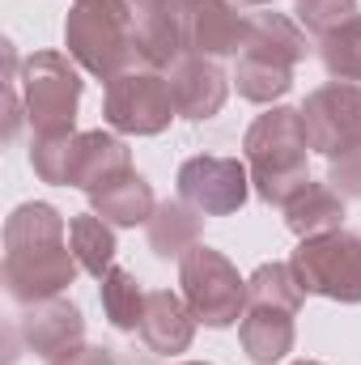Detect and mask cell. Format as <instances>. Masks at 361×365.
Masks as SVG:
<instances>
[{
    "instance_id": "cell-12",
    "label": "cell",
    "mask_w": 361,
    "mask_h": 365,
    "mask_svg": "<svg viewBox=\"0 0 361 365\" xmlns=\"http://www.w3.org/2000/svg\"><path fill=\"white\" fill-rule=\"evenodd\" d=\"M17 331L26 340V349L34 357H47L56 361L64 349L81 344L86 336V319H81V306L68 302V297H43V302H30L26 314L17 319Z\"/></svg>"
},
{
    "instance_id": "cell-30",
    "label": "cell",
    "mask_w": 361,
    "mask_h": 365,
    "mask_svg": "<svg viewBox=\"0 0 361 365\" xmlns=\"http://www.w3.org/2000/svg\"><path fill=\"white\" fill-rule=\"evenodd\" d=\"M289 365H323V361H289Z\"/></svg>"
},
{
    "instance_id": "cell-28",
    "label": "cell",
    "mask_w": 361,
    "mask_h": 365,
    "mask_svg": "<svg viewBox=\"0 0 361 365\" xmlns=\"http://www.w3.org/2000/svg\"><path fill=\"white\" fill-rule=\"evenodd\" d=\"M47 365H115V353L98 349V344H73V349H64L56 361H47Z\"/></svg>"
},
{
    "instance_id": "cell-6",
    "label": "cell",
    "mask_w": 361,
    "mask_h": 365,
    "mask_svg": "<svg viewBox=\"0 0 361 365\" xmlns=\"http://www.w3.org/2000/svg\"><path fill=\"white\" fill-rule=\"evenodd\" d=\"M289 268L298 272L306 293L332 297L340 306L361 302V238L349 230L302 238V247L289 255Z\"/></svg>"
},
{
    "instance_id": "cell-4",
    "label": "cell",
    "mask_w": 361,
    "mask_h": 365,
    "mask_svg": "<svg viewBox=\"0 0 361 365\" xmlns=\"http://www.w3.org/2000/svg\"><path fill=\"white\" fill-rule=\"evenodd\" d=\"M21 102L34 136H68L77 123V102H81V73L73 56L60 51H34L21 60Z\"/></svg>"
},
{
    "instance_id": "cell-22",
    "label": "cell",
    "mask_w": 361,
    "mask_h": 365,
    "mask_svg": "<svg viewBox=\"0 0 361 365\" xmlns=\"http://www.w3.org/2000/svg\"><path fill=\"white\" fill-rule=\"evenodd\" d=\"M98 297H102V314L111 319V327L119 331H141V319H145V289L141 280L128 272V268H111L98 284Z\"/></svg>"
},
{
    "instance_id": "cell-31",
    "label": "cell",
    "mask_w": 361,
    "mask_h": 365,
    "mask_svg": "<svg viewBox=\"0 0 361 365\" xmlns=\"http://www.w3.org/2000/svg\"><path fill=\"white\" fill-rule=\"evenodd\" d=\"M187 365H208V361H187Z\"/></svg>"
},
{
    "instance_id": "cell-23",
    "label": "cell",
    "mask_w": 361,
    "mask_h": 365,
    "mask_svg": "<svg viewBox=\"0 0 361 365\" xmlns=\"http://www.w3.org/2000/svg\"><path fill=\"white\" fill-rule=\"evenodd\" d=\"M306 289L289 264H260L247 280V306H276V310H302Z\"/></svg>"
},
{
    "instance_id": "cell-20",
    "label": "cell",
    "mask_w": 361,
    "mask_h": 365,
    "mask_svg": "<svg viewBox=\"0 0 361 365\" xmlns=\"http://www.w3.org/2000/svg\"><path fill=\"white\" fill-rule=\"evenodd\" d=\"M200 242V212L183 200H166L149 217V251L162 259H183Z\"/></svg>"
},
{
    "instance_id": "cell-1",
    "label": "cell",
    "mask_w": 361,
    "mask_h": 365,
    "mask_svg": "<svg viewBox=\"0 0 361 365\" xmlns=\"http://www.w3.org/2000/svg\"><path fill=\"white\" fill-rule=\"evenodd\" d=\"M81 272L68 238L64 217L51 204H17L4 221V284L9 297L30 306L43 297H60Z\"/></svg>"
},
{
    "instance_id": "cell-3",
    "label": "cell",
    "mask_w": 361,
    "mask_h": 365,
    "mask_svg": "<svg viewBox=\"0 0 361 365\" xmlns=\"http://www.w3.org/2000/svg\"><path fill=\"white\" fill-rule=\"evenodd\" d=\"M64 47L98 81H115L136 60V13L132 0H77L64 21Z\"/></svg>"
},
{
    "instance_id": "cell-9",
    "label": "cell",
    "mask_w": 361,
    "mask_h": 365,
    "mask_svg": "<svg viewBox=\"0 0 361 365\" xmlns=\"http://www.w3.org/2000/svg\"><path fill=\"white\" fill-rule=\"evenodd\" d=\"M251 195V170L238 158L200 153L179 166V200L191 204L200 217H230Z\"/></svg>"
},
{
    "instance_id": "cell-2",
    "label": "cell",
    "mask_w": 361,
    "mask_h": 365,
    "mask_svg": "<svg viewBox=\"0 0 361 365\" xmlns=\"http://www.w3.org/2000/svg\"><path fill=\"white\" fill-rule=\"evenodd\" d=\"M247 170L251 187L260 191L264 204H285L302 182L310 179L306 170V153H310V136L302 123V110L293 106H272L264 110L251 128H247Z\"/></svg>"
},
{
    "instance_id": "cell-26",
    "label": "cell",
    "mask_w": 361,
    "mask_h": 365,
    "mask_svg": "<svg viewBox=\"0 0 361 365\" xmlns=\"http://www.w3.org/2000/svg\"><path fill=\"white\" fill-rule=\"evenodd\" d=\"M293 13H298V26L310 30V34H332L336 26L353 21L357 17V0H293Z\"/></svg>"
},
{
    "instance_id": "cell-27",
    "label": "cell",
    "mask_w": 361,
    "mask_h": 365,
    "mask_svg": "<svg viewBox=\"0 0 361 365\" xmlns=\"http://www.w3.org/2000/svg\"><path fill=\"white\" fill-rule=\"evenodd\" d=\"M327 182H332L340 195L361 200V153H349V158L332 162V175H327Z\"/></svg>"
},
{
    "instance_id": "cell-13",
    "label": "cell",
    "mask_w": 361,
    "mask_h": 365,
    "mask_svg": "<svg viewBox=\"0 0 361 365\" xmlns=\"http://www.w3.org/2000/svg\"><path fill=\"white\" fill-rule=\"evenodd\" d=\"M171 93H175V110L191 123L213 119L225 106L230 93V77L217 68V60L204 56H183L179 64L171 68Z\"/></svg>"
},
{
    "instance_id": "cell-21",
    "label": "cell",
    "mask_w": 361,
    "mask_h": 365,
    "mask_svg": "<svg viewBox=\"0 0 361 365\" xmlns=\"http://www.w3.org/2000/svg\"><path fill=\"white\" fill-rule=\"evenodd\" d=\"M68 247H73L81 272L98 276V280L115 268V230L98 212H81L68 221Z\"/></svg>"
},
{
    "instance_id": "cell-24",
    "label": "cell",
    "mask_w": 361,
    "mask_h": 365,
    "mask_svg": "<svg viewBox=\"0 0 361 365\" xmlns=\"http://www.w3.org/2000/svg\"><path fill=\"white\" fill-rule=\"evenodd\" d=\"M319 60H323L332 81L361 86V13L353 21H345V26H336L332 34L319 38Z\"/></svg>"
},
{
    "instance_id": "cell-10",
    "label": "cell",
    "mask_w": 361,
    "mask_h": 365,
    "mask_svg": "<svg viewBox=\"0 0 361 365\" xmlns=\"http://www.w3.org/2000/svg\"><path fill=\"white\" fill-rule=\"evenodd\" d=\"M247 38V17L238 13V0H191L183 13V51L221 60L238 56Z\"/></svg>"
},
{
    "instance_id": "cell-18",
    "label": "cell",
    "mask_w": 361,
    "mask_h": 365,
    "mask_svg": "<svg viewBox=\"0 0 361 365\" xmlns=\"http://www.w3.org/2000/svg\"><path fill=\"white\" fill-rule=\"evenodd\" d=\"M238 340L243 353L255 365H276L285 361L298 344V327H293V310H276V306H247L243 323H238Z\"/></svg>"
},
{
    "instance_id": "cell-11",
    "label": "cell",
    "mask_w": 361,
    "mask_h": 365,
    "mask_svg": "<svg viewBox=\"0 0 361 365\" xmlns=\"http://www.w3.org/2000/svg\"><path fill=\"white\" fill-rule=\"evenodd\" d=\"M191 0H132L136 60L145 68H175L183 60V13Z\"/></svg>"
},
{
    "instance_id": "cell-15",
    "label": "cell",
    "mask_w": 361,
    "mask_h": 365,
    "mask_svg": "<svg viewBox=\"0 0 361 365\" xmlns=\"http://www.w3.org/2000/svg\"><path fill=\"white\" fill-rule=\"evenodd\" d=\"M191 336H195V314L183 302V293L153 289L145 297V319H141L145 349L158 353V357H179V353L191 349Z\"/></svg>"
},
{
    "instance_id": "cell-16",
    "label": "cell",
    "mask_w": 361,
    "mask_h": 365,
    "mask_svg": "<svg viewBox=\"0 0 361 365\" xmlns=\"http://www.w3.org/2000/svg\"><path fill=\"white\" fill-rule=\"evenodd\" d=\"M132 170V153L119 136L111 132H77L73 136V162H68V187H81V191H98L111 179L128 175Z\"/></svg>"
},
{
    "instance_id": "cell-14",
    "label": "cell",
    "mask_w": 361,
    "mask_h": 365,
    "mask_svg": "<svg viewBox=\"0 0 361 365\" xmlns=\"http://www.w3.org/2000/svg\"><path fill=\"white\" fill-rule=\"evenodd\" d=\"M238 56L255 60V64H268V68L293 73L306 60V34L285 13H251L247 17V38H243Z\"/></svg>"
},
{
    "instance_id": "cell-7",
    "label": "cell",
    "mask_w": 361,
    "mask_h": 365,
    "mask_svg": "<svg viewBox=\"0 0 361 365\" xmlns=\"http://www.w3.org/2000/svg\"><path fill=\"white\" fill-rule=\"evenodd\" d=\"M102 115L115 132L123 136H158L171 128L175 110V93H171V77H162V68H128L115 81H106V98H102Z\"/></svg>"
},
{
    "instance_id": "cell-29",
    "label": "cell",
    "mask_w": 361,
    "mask_h": 365,
    "mask_svg": "<svg viewBox=\"0 0 361 365\" xmlns=\"http://www.w3.org/2000/svg\"><path fill=\"white\" fill-rule=\"evenodd\" d=\"M238 4H272V0H238Z\"/></svg>"
},
{
    "instance_id": "cell-5",
    "label": "cell",
    "mask_w": 361,
    "mask_h": 365,
    "mask_svg": "<svg viewBox=\"0 0 361 365\" xmlns=\"http://www.w3.org/2000/svg\"><path fill=\"white\" fill-rule=\"evenodd\" d=\"M179 284H183V302L191 306L195 323H204V327L243 323V314H247V280L238 276V268L217 247L195 242L179 259Z\"/></svg>"
},
{
    "instance_id": "cell-19",
    "label": "cell",
    "mask_w": 361,
    "mask_h": 365,
    "mask_svg": "<svg viewBox=\"0 0 361 365\" xmlns=\"http://www.w3.org/2000/svg\"><path fill=\"white\" fill-rule=\"evenodd\" d=\"M158 200H153V187L141 179L136 170L111 179L106 187L90 191V212H98L102 221L111 225H149Z\"/></svg>"
},
{
    "instance_id": "cell-25",
    "label": "cell",
    "mask_w": 361,
    "mask_h": 365,
    "mask_svg": "<svg viewBox=\"0 0 361 365\" xmlns=\"http://www.w3.org/2000/svg\"><path fill=\"white\" fill-rule=\"evenodd\" d=\"M73 136H34L30 145V166L43 182H56V187H68V162H73Z\"/></svg>"
},
{
    "instance_id": "cell-8",
    "label": "cell",
    "mask_w": 361,
    "mask_h": 365,
    "mask_svg": "<svg viewBox=\"0 0 361 365\" xmlns=\"http://www.w3.org/2000/svg\"><path fill=\"white\" fill-rule=\"evenodd\" d=\"M302 123L315 153L332 162L361 153V86H349V81L319 86L302 106Z\"/></svg>"
},
{
    "instance_id": "cell-17",
    "label": "cell",
    "mask_w": 361,
    "mask_h": 365,
    "mask_svg": "<svg viewBox=\"0 0 361 365\" xmlns=\"http://www.w3.org/2000/svg\"><path fill=\"white\" fill-rule=\"evenodd\" d=\"M285 225L298 234V238H319V234H332V230H345V195L332 187V182H315L306 179L285 204Z\"/></svg>"
}]
</instances>
